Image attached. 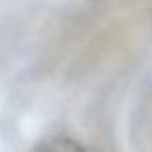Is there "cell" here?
<instances>
[{
    "label": "cell",
    "mask_w": 152,
    "mask_h": 152,
    "mask_svg": "<svg viewBox=\"0 0 152 152\" xmlns=\"http://www.w3.org/2000/svg\"><path fill=\"white\" fill-rule=\"evenodd\" d=\"M34 152H88L85 147H81L78 142L67 138V136H50L44 138Z\"/></svg>",
    "instance_id": "1"
}]
</instances>
